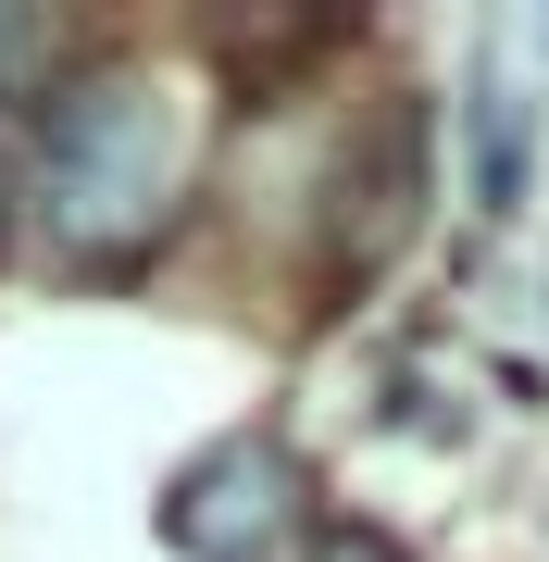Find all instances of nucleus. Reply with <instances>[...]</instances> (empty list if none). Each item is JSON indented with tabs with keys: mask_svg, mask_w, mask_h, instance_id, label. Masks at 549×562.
<instances>
[{
	"mask_svg": "<svg viewBox=\"0 0 549 562\" xmlns=\"http://www.w3.org/2000/svg\"><path fill=\"white\" fill-rule=\"evenodd\" d=\"M0 225H13V162H0Z\"/></svg>",
	"mask_w": 549,
	"mask_h": 562,
	"instance_id": "obj_6",
	"label": "nucleus"
},
{
	"mask_svg": "<svg viewBox=\"0 0 549 562\" xmlns=\"http://www.w3.org/2000/svg\"><path fill=\"white\" fill-rule=\"evenodd\" d=\"M312 562H400V550H387L375 525H338V538H312Z\"/></svg>",
	"mask_w": 549,
	"mask_h": 562,
	"instance_id": "obj_5",
	"label": "nucleus"
},
{
	"mask_svg": "<svg viewBox=\"0 0 549 562\" xmlns=\"http://www.w3.org/2000/svg\"><path fill=\"white\" fill-rule=\"evenodd\" d=\"M462 101H474V201L512 213V201H525V176H537V76H512L500 38H488Z\"/></svg>",
	"mask_w": 549,
	"mask_h": 562,
	"instance_id": "obj_3",
	"label": "nucleus"
},
{
	"mask_svg": "<svg viewBox=\"0 0 549 562\" xmlns=\"http://www.w3.org/2000/svg\"><path fill=\"white\" fill-rule=\"evenodd\" d=\"M187 213V113L163 76H62L38 125V225L62 262H138Z\"/></svg>",
	"mask_w": 549,
	"mask_h": 562,
	"instance_id": "obj_1",
	"label": "nucleus"
},
{
	"mask_svg": "<svg viewBox=\"0 0 549 562\" xmlns=\"http://www.w3.org/2000/svg\"><path fill=\"white\" fill-rule=\"evenodd\" d=\"M50 63H62V25L0 13V101H50Z\"/></svg>",
	"mask_w": 549,
	"mask_h": 562,
	"instance_id": "obj_4",
	"label": "nucleus"
},
{
	"mask_svg": "<svg viewBox=\"0 0 549 562\" xmlns=\"http://www.w3.org/2000/svg\"><path fill=\"white\" fill-rule=\"evenodd\" d=\"M175 550L187 562H312V475L287 438H213L201 462L175 475Z\"/></svg>",
	"mask_w": 549,
	"mask_h": 562,
	"instance_id": "obj_2",
	"label": "nucleus"
}]
</instances>
